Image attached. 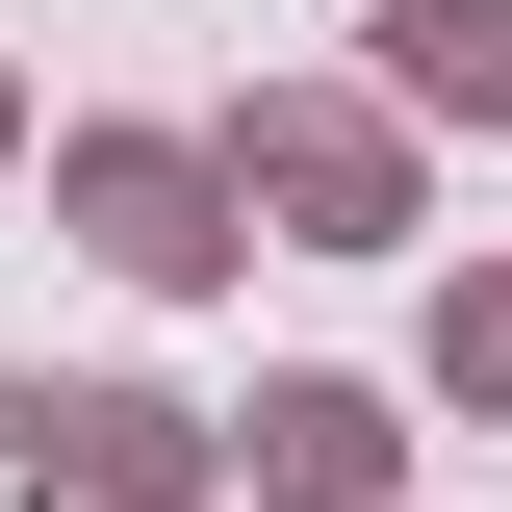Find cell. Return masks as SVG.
I'll use <instances>...</instances> for the list:
<instances>
[{"mask_svg":"<svg viewBox=\"0 0 512 512\" xmlns=\"http://www.w3.org/2000/svg\"><path fill=\"white\" fill-rule=\"evenodd\" d=\"M256 461H282L308 512H359V487H384V410H359V384H282V410H256Z\"/></svg>","mask_w":512,"mask_h":512,"instance_id":"2","label":"cell"},{"mask_svg":"<svg viewBox=\"0 0 512 512\" xmlns=\"http://www.w3.org/2000/svg\"><path fill=\"white\" fill-rule=\"evenodd\" d=\"M410 77H436V103H512V0H436V26H410Z\"/></svg>","mask_w":512,"mask_h":512,"instance_id":"4","label":"cell"},{"mask_svg":"<svg viewBox=\"0 0 512 512\" xmlns=\"http://www.w3.org/2000/svg\"><path fill=\"white\" fill-rule=\"evenodd\" d=\"M77 205H103V256H154V282H180V256H231V231H205V180H180V154H103Z\"/></svg>","mask_w":512,"mask_h":512,"instance_id":"3","label":"cell"},{"mask_svg":"<svg viewBox=\"0 0 512 512\" xmlns=\"http://www.w3.org/2000/svg\"><path fill=\"white\" fill-rule=\"evenodd\" d=\"M180 410H128V384H77V410H52V487H103V512H154V487H180Z\"/></svg>","mask_w":512,"mask_h":512,"instance_id":"1","label":"cell"}]
</instances>
